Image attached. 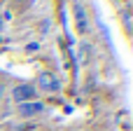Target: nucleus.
<instances>
[{
	"mask_svg": "<svg viewBox=\"0 0 133 131\" xmlns=\"http://www.w3.org/2000/svg\"><path fill=\"white\" fill-rule=\"evenodd\" d=\"M37 84L42 91H58L61 89V80L54 73H40L37 75Z\"/></svg>",
	"mask_w": 133,
	"mask_h": 131,
	"instance_id": "nucleus-3",
	"label": "nucleus"
},
{
	"mask_svg": "<svg viewBox=\"0 0 133 131\" xmlns=\"http://www.w3.org/2000/svg\"><path fill=\"white\" fill-rule=\"evenodd\" d=\"M122 21H124V28H126V33H129V30H131V12H129V9L122 12Z\"/></svg>",
	"mask_w": 133,
	"mask_h": 131,
	"instance_id": "nucleus-5",
	"label": "nucleus"
},
{
	"mask_svg": "<svg viewBox=\"0 0 133 131\" xmlns=\"http://www.w3.org/2000/svg\"><path fill=\"white\" fill-rule=\"evenodd\" d=\"M16 2H19V5H21V7H23V9H26V7H30V5H33V0H16Z\"/></svg>",
	"mask_w": 133,
	"mask_h": 131,
	"instance_id": "nucleus-6",
	"label": "nucleus"
},
{
	"mask_svg": "<svg viewBox=\"0 0 133 131\" xmlns=\"http://www.w3.org/2000/svg\"><path fill=\"white\" fill-rule=\"evenodd\" d=\"M2 2H5V0H0V7H2Z\"/></svg>",
	"mask_w": 133,
	"mask_h": 131,
	"instance_id": "nucleus-7",
	"label": "nucleus"
},
{
	"mask_svg": "<svg viewBox=\"0 0 133 131\" xmlns=\"http://www.w3.org/2000/svg\"><path fill=\"white\" fill-rule=\"evenodd\" d=\"M35 87L33 84H16L14 89H12V98L16 101V103H26V101H35Z\"/></svg>",
	"mask_w": 133,
	"mask_h": 131,
	"instance_id": "nucleus-1",
	"label": "nucleus"
},
{
	"mask_svg": "<svg viewBox=\"0 0 133 131\" xmlns=\"http://www.w3.org/2000/svg\"><path fill=\"white\" fill-rule=\"evenodd\" d=\"M42 110H44V103H40V101L19 103V115H21V117H33V115H40Z\"/></svg>",
	"mask_w": 133,
	"mask_h": 131,
	"instance_id": "nucleus-4",
	"label": "nucleus"
},
{
	"mask_svg": "<svg viewBox=\"0 0 133 131\" xmlns=\"http://www.w3.org/2000/svg\"><path fill=\"white\" fill-rule=\"evenodd\" d=\"M0 28H2V19H0Z\"/></svg>",
	"mask_w": 133,
	"mask_h": 131,
	"instance_id": "nucleus-8",
	"label": "nucleus"
},
{
	"mask_svg": "<svg viewBox=\"0 0 133 131\" xmlns=\"http://www.w3.org/2000/svg\"><path fill=\"white\" fill-rule=\"evenodd\" d=\"M72 14H75V28H77V33L84 35V33L89 30V19H87V9H84V5H82V2H75Z\"/></svg>",
	"mask_w": 133,
	"mask_h": 131,
	"instance_id": "nucleus-2",
	"label": "nucleus"
}]
</instances>
